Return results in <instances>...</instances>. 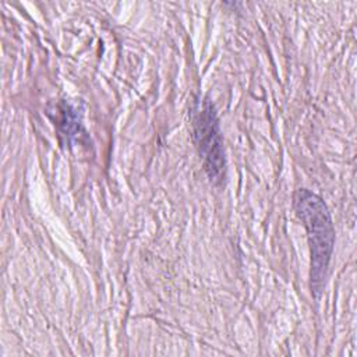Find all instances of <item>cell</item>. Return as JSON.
Instances as JSON below:
<instances>
[{"label": "cell", "instance_id": "obj_1", "mask_svg": "<svg viewBox=\"0 0 357 357\" xmlns=\"http://www.w3.org/2000/svg\"><path fill=\"white\" fill-rule=\"evenodd\" d=\"M294 208L298 218L304 222L311 245V287L317 293L322 289L328 264L333 248V227L324 201L300 188L294 194Z\"/></svg>", "mask_w": 357, "mask_h": 357}, {"label": "cell", "instance_id": "obj_2", "mask_svg": "<svg viewBox=\"0 0 357 357\" xmlns=\"http://www.w3.org/2000/svg\"><path fill=\"white\" fill-rule=\"evenodd\" d=\"M194 137L208 176L212 180H222L225 174L222 138L215 110L208 100H204L195 112Z\"/></svg>", "mask_w": 357, "mask_h": 357}]
</instances>
